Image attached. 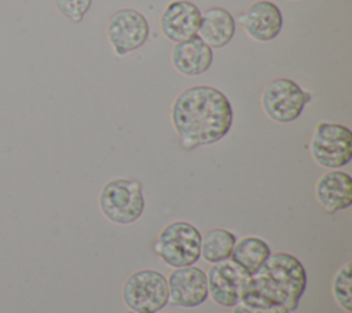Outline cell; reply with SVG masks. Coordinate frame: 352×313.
I'll return each mask as SVG.
<instances>
[{
  "mask_svg": "<svg viewBox=\"0 0 352 313\" xmlns=\"http://www.w3.org/2000/svg\"><path fill=\"white\" fill-rule=\"evenodd\" d=\"M92 0H55L56 10L72 22H81L91 8Z\"/></svg>",
  "mask_w": 352,
  "mask_h": 313,
  "instance_id": "obj_19",
  "label": "cell"
},
{
  "mask_svg": "<svg viewBox=\"0 0 352 313\" xmlns=\"http://www.w3.org/2000/svg\"><path fill=\"white\" fill-rule=\"evenodd\" d=\"M166 313H176V312H166Z\"/></svg>",
  "mask_w": 352,
  "mask_h": 313,
  "instance_id": "obj_22",
  "label": "cell"
},
{
  "mask_svg": "<svg viewBox=\"0 0 352 313\" xmlns=\"http://www.w3.org/2000/svg\"><path fill=\"white\" fill-rule=\"evenodd\" d=\"M201 10L191 1L176 0L169 3L161 14L162 34L172 43H180L197 36L201 23Z\"/></svg>",
  "mask_w": 352,
  "mask_h": 313,
  "instance_id": "obj_12",
  "label": "cell"
},
{
  "mask_svg": "<svg viewBox=\"0 0 352 313\" xmlns=\"http://www.w3.org/2000/svg\"><path fill=\"white\" fill-rule=\"evenodd\" d=\"M270 254V244L264 239L257 236H245L235 243L230 259L252 275L267 261Z\"/></svg>",
  "mask_w": 352,
  "mask_h": 313,
  "instance_id": "obj_16",
  "label": "cell"
},
{
  "mask_svg": "<svg viewBox=\"0 0 352 313\" xmlns=\"http://www.w3.org/2000/svg\"><path fill=\"white\" fill-rule=\"evenodd\" d=\"M309 151L319 166L326 169L342 167L352 159V132L341 124L319 122L315 126Z\"/></svg>",
  "mask_w": 352,
  "mask_h": 313,
  "instance_id": "obj_6",
  "label": "cell"
},
{
  "mask_svg": "<svg viewBox=\"0 0 352 313\" xmlns=\"http://www.w3.org/2000/svg\"><path fill=\"white\" fill-rule=\"evenodd\" d=\"M307 287V272L292 254L278 251L252 275L243 287L241 302L257 308L282 306L289 312L298 308Z\"/></svg>",
  "mask_w": 352,
  "mask_h": 313,
  "instance_id": "obj_2",
  "label": "cell"
},
{
  "mask_svg": "<svg viewBox=\"0 0 352 313\" xmlns=\"http://www.w3.org/2000/svg\"><path fill=\"white\" fill-rule=\"evenodd\" d=\"M122 299L129 310L158 313L169 302L166 277L154 269H139L126 277Z\"/></svg>",
  "mask_w": 352,
  "mask_h": 313,
  "instance_id": "obj_5",
  "label": "cell"
},
{
  "mask_svg": "<svg viewBox=\"0 0 352 313\" xmlns=\"http://www.w3.org/2000/svg\"><path fill=\"white\" fill-rule=\"evenodd\" d=\"M315 195L320 206L330 214L352 205V177L342 170H330L319 177Z\"/></svg>",
  "mask_w": 352,
  "mask_h": 313,
  "instance_id": "obj_13",
  "label": "cell"
},
{
  "mask_svg": "<svg viewBox=\"0 0 352 313\" xmlns=\"http://www.w3.org/2000/svg\"><path fill=\"white\" fill-rule=\"evenodd\" d=\"M236 21L246 34L260 43L274 40L282 29L283 16L279 7L270 0H258L238 14Z\"/></svg>",
  "mask_w": 352,
  "mask_h": 313,
  "instance_id": "obj_11",
  "label": "cell"
},
{
  "mask_svg": "<svg viewBox=\"0 0 352 313\" xmlns=\"http://www.w3.org/2000/svg\"><path fill=\"white\" fill-rule=\"evenodd\" d=\"M146 207L143 187L135 178H113L99 194V209L111 222L128 225L143 214Z\"/></svg>",
  "mask_w": 352,
  "mask_h": 313,
  "instance_id": "obj_4",
  "label": "cell"
},
{
  "mask_svg": "<svg viewBox=\"0 0 352 313\" xmlns=\"http://www.w3.org/2000/svg\"><path fill=\"white\" fill-rule=\"evenodd\" d=\"M352 262H345L334 275L331 281V292L341 309L346 313L352 312Z\"/></svg>",
  "mask_w": 352,
  "mask_h": 313,
  "instance_id": "obj_18",
  "label": "cell"
},
{
  "mask_svg": "<svg viewBox=\"0 0 352 313\" xmlns=\"http://www.w3.org/2000/svg\"><path fill=\"white\" fill-rule=\"evenodd\" d=\"M169 301L182 308H197L208 299L206 273L194 265L175 268L166 279Z\"/></svg>",
  "mask_w": 352,
  "mask_h": 313,
  "instance_id": "obj_10",
  "label": "cell"
},
{
  "mask_svg": "<svg viewBox=\"0 0 352 313\" xmlns=\"http://www.w3.org/2000/svg\"><path fill=\"white\" fill-rule=\"evenodd\" d=\"M235 243L236 236L231 231L224 228L210 229L201 236V257L209 264L228 259Z\"/></svg>",
  "mask_w": 352,
  "mask_h": 313,
  "instance_id": "obj_17",
  "label": "cell"
},
{
  "mask_svg": "<svg viewBox=\"0 0 352 313\" xmlns=\"http://www.w3.org/2000/svg\"><path fill=\"white\" fill-rule=\"evenodd\" d=\"M235 18L223 7H210L201 14L197 36L212 49L226 47L235 34Z\"/></svg>",
  "mask_w": 352,
  "mask_h": 313,
  "instance_id": "obj_15",
  "label": "cell"
},
{
  "mask_svg": "<svg viewBox=\"0 0 352 313\" xmlns=\"http://www.w3.org/2000/svg\"><path fill=\"white\" fill-rule=\"evenodd\" d=\"M106 34L114 54L124 56L147 41L150 27L147 18L138 10L120 8L109 16Z\"/></svg>",
  "mask_w": 352,
  "mask_h": 313,
  "instance_id": "obj_8",
  "label": "cell"
},
{
  "mask_svg": "<svg viewBox=\"0 0 352 313\" xmlns=\"http://www.w3.org/2000/svg\"><path fill=\"white\" fill-rule=\"evenodd\" d=\"M170 60L180 74L195 77L209 70L213 62V51L198 36H194L175 44Z\"/></svg>",
  "mask_w": 352,
  "mask_h": 313,
  "instance_id": "obj_14",
  "label": "cell"
},
{
  "mask_svg": "<svg viewBox=\"0 0 352 313\" xmlns=\"http://www.w3.org/2000/svg\"><path fill=\"white\" fill-rule=\"evenodd\" d=\"M125 313H138V312H133V310H126Z\"/></svg>",
  "mask_w": 352,
  "mask_h": 313,
  "instance_id": "obj_21",
  "label": "cell"
},
{
  "mask_svg": "<svg viewBox=\"0 0 352 313\" xmlns=\"http://www.w3.org/2000/svg\"><path fill=\"white\" fill-rule=\"evenodd\" d=\"M311 95L290 78H275L261 92V107L267 117L279 124L296 121Z\"/></svg>",
  "mask_w": 352,
  "mask_h": 313,
  "instance_id": "obj_7",
  "label": "cell"
},
{
  "mask_svg": "<svg viewBox=\"0 0 352 313\" xmlns=\"http://www.w3.org/2000/svg\"><path fill=\"white\" fill-rule=\"evenodd\" d=\"M231 313H289L287 309L282 306H274V308H257V306H249L242 302L235 305L232 308Z\"/></svg>",
  "mask_w": 352,
  "mask_h": 313,
  "instance_id": "obj_20",
  "label": "cell"
},
{
  "mask_svg": "<svg viewBox=\"0 0 352 313\" xmlns=\"http://www.w3.org/2000/svg\"><path fill=\"white\" fill-rule=\"evenodd\" d=\"M201 236L191 222L173 221L161 229L153 243V251L173 269L190 266L201 258Z\"/></svg>",
  "mask_w": 352,
  "mask_h": 313,
  "instance_id": "obj_3",
  "label": "cell"
},
{
  "mask_svg": "<svg viewBox=\"0 0 352 313\" xmlns=\"http://www.w3.org/2000/svg\"><path fill=\"white\" fill-rule=\"evenodd\" d=\"M208 277V295L223 308H234L241 302L249 273L232 259L212 264Z\"/></svg>",
  "mask_w": 352,
  "mask_h": 313,
  "instance_id": "obj_9",
  "label": "cell"
},
{
  "mask_svg": "<svg viewBox=\"0 0 352 313\" xmlns=\"http://www.w3.org/2000/svg\"><path fill=\"white\" fill-rule=\"evenodd\" d=\"M170 119L182 146L192 150L220 141L232 126L234 113L228 97L220 89L194 85L173 100Z\"/></svg>",
  "mask_w": 352,
  "mask_h": 313,
  "instance_id": "obj_1",
  "label": "cell"
},
{
  "mask_svg": "<svg viewBox=\"0 0 352 313\" xmlns=\"http://www.w3.org/2000/svg\"><path fill=\"white\" fill-rule=\"evenodd\" d=\"M293 1H297V0H293Z\"/></svg>",
  "mask_w": 352,
  "mask_h": 313,
  "instance_id": "obj_23",
  "label": "cell"
}]
</instances>
